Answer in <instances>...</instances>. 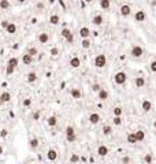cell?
I'll use <instances>...</instances> for the list:
<instances>
[{
  "mask_svg": "<svg viewBox=\"0 0 156 164\" xmlns=\"http://www.w3.org/2000/svg\"><path fill=\"white\" fill-rule=\"evenodd\" d=\"M114 125L115 126H121L122 125V118L121 116H114Z\"/></svg>",
  "mask_w": 156,
  "mask_h": 164,
  "instance_id": "cell-38",
  "label": "cell"
},
{
  "mask_svg": "<svg viewBox=\"0 0 156 164\" xmlns=\"http://www.w3.org/2000/svg\"><path fill=\"white\" fill-rule=\"evenodd\" d=\"M122 163H123V164H130V159H129V157H123V159H122Z\"/></svg>",
  "mask_w": 156,
  "mask_h": 164,
  "instance_id": "cell-46",
  "label": "cell"
},
{
  "mask_svg": "<svg viewBox=\"0 0 156 164\" xmlns=\"http://www.w3.org/2000/svg\"><path fill=\"white\" fill-rule=\"evenodd\" d=\"M18 63H19L18 57H10V59H8V62H7V66H10V67L15 69L16 66H18Z\"/></svg>",
  "mask_w": 156,
  "mask_h": 164,
  "instance_id": "cell-18",
  "label": "cell"
},
{
  "mask_svg": "<svg viewBox=\"0 0 156 164\" xmlns=\"http://www.w3.org/2000/svg\"><path fill=\"white\" fill-rule=\"evenodd\" d=\"M90 89H92L93 92H97V93H99V92H100V90H101L103 88L100 86V84H92V86H90Z\"/></svg>",
  "mask_w": 156,
  "mask_h": 164,
  "instance_id": "cell-36",
  "label": "cell"
},
{
  "mask_svg": "<svg viewBox=\"0 0 156 164\" xmlns=\"http://www.w3.org/2000/svg\"><path fill=\"white\" fill-rule=\"evenodd\" d=\"M130 55L133 56V57H136V59H138V57H141V56L144 55V49H142V47H140V45H134L133 48H131V52H130Z\"/></svg>",
  "mask_w": 156,
  "mask_h": 164,
  "instance_id": "cell-3",
  "label": "cell"
},
{
  "mask_svg": "<svg viewBox=\"0 0 156 164\" xmlns=\"http://www.w3.org/2000/svg\"><path fill=\"white\" fill-rule=\"evenodd\" d=\"M134 84H136V88H144L145 86V79L142 77H137L134 79Z\"/></svg>",
  "mask_w": 156,
  "mask_h": 164,
  "instance_id": "cell-20",
  "label": "cell"
},
{
  "mask_svg": "<svg viewBox=\"0 0 156 164\" xmlns=\"http://www.w3.org/2000/svg\"><path fill=\"white\" fill-rule=\"evenodd\" d=\"M112 112H114V116H121L123 111H122L121 107H115V108L112 110Z\"/></svg>",
  "mask_w": 156,
  "mask_h": 164,
  "instance_id": "cell-35",
  "label": "cell"
},
{
  "mask_svg": "<svg viewBox=\"0 0 156 164\" xmlns=\"http://www.w3.org/2000/svg\"><path fill=\"white\" fill-rule=\"evenodd\" d=\"M29 145H30V148H32L33 151L37 149V148H38V139L37 138H32L30 141H29Z\"/></svg>",
  "mask_w": 156,
  "mask_h": 164,
  "instance_id": "cell-29",
  "label": "cell"
},
{
  "mask_svg": "<svg viewBox=\"0 0 156 164\" xmlns=\"http://www.w3.org/2000/svg\"><path fill=\"white\" fill-rule=\"evenodd\" d=\"M10 7H11V4L8 0H2V2H0V8H2V10H8Z\"/></svg>",
  "mask_w": 156,
  "mask_h": 164,
  "instance_id": "cell-30",
  "label": "cell"
},
{
  "mask_svg": "<svg viewBox=\"0 0 156 164\" xmlns=\"http://www.w3.org/2000/svg\"><path fill=\"white\" fill-rule=\"evenodd\" d=\"M47 123H48V126H49V127H55V126H56V123H57L56 116H49V118L47 119Z\"/></svg>",
  "mask_w": 156,
  "mask_h": 164,
  "instance_id": "cell-25",
  "label": "cell"
},
{
  "mask_svg": "<svg viewBox=\"0 0 156 164\" xmlns=\"http://www.w3.org/2000/svg\"><path fill=\"white\" fill-rule=\"evenodd\" d=\"M119 11H121V15L122 16H129L131 14V7L129 4H122L121 8H119Z\"/></svg>",
  "mask_w": 156,
  "mask_h": 164,
  "instance_id": "cell-5",
  "label": "cell"
},
{
  "mask_svg": "<svg viewBox=\"0 0 156 164\" xmlns=\"http://www.w3.org/2000/svg\"><path fill=\"white\" fill-rule=\"evenodd\" d=\"M70 66L73 69H78L79 66H81V59L78 56H73L71 59H70Z\"/></svg>",
  "mask_w": 156,
  "mask_h": 164,
  "instance_id": "cell-9",
  "label": "cell"
},
{
  "mask_svg": "<svg viewBox=\"0 0 156 164\" xmlns=\"http://www.w3.org/2000/svg\"><path fill=\"white\" fill-rule=\"evenodd\" d=\"M126 79H127V74L125 71H119L114 75V82L117 85H123L126 82Z\"/></svg>",
  "mask_w": 156,
  "mask_h": 164,
  "instance_id": "cell-1",
  "label": "cell"
},
{
  "mask_svg": "<svg viewBox=\"0 0 156 164\" xmlns=\"http://www.w3.org/2000/svg\"><path fill=\"white\" fill-rule=\"evenodd\" d=\"M104 22V19H103V15H95L93 18H92V23L93 25H96V26H100V25Z\"/></svg>",
  "mask_w": 156,
  "mask_h": 164,
  "instance_id": "cell-15",
  "label": "cell"
},
{
  "mask_svg": "<svg viewBox=\"0 0 156 164\" xmlns=\"http://www.w3.org/2000/svg\"><path fill=\"white\" fill-rule=\"evenodd\" d=\"M26 53H28V55H30V56L33 57V56H36V55L38 53V51H37V48L32 47V48H29V49H28V52H26Z\"/></svg>",
  "mask_w": 156,
  "mask_h": 164,
  "instance_id": "cell-34",
  "label": "cell"
},
{
  "mask_svg": "<svg viewBox=\"0 0 156 164\" xmlns=\"http://www.w3.org/2000/svg\"><path fill=\"white\" fill-rule=\"evenodd\" d=\"M79 36L84 38V40L89 38V36H90V30H89V28H86V26L81 28V29H79Z\"/></svg>",
  "mask_w": 156,
  "mask_h": 164,
  "instance_id": "cell-12",
  "label": "cell"
},
{
  "mask_svg": "<svg viewBox=\"0 0 156 164\" xmlns=\"http://www.w3.org/2000/svg\"><path fill=\"white\" fill-rule=\"evenodd\" d=\"M33 119L38 120V119H40V112H34V113H33Z\"/></svg>",
  "mask_w": 156,
  "mask_h": 164,
  "instance_id": "cell-45",
  "label": "cell"
},
{
  "mask_svg": "<svg viewBox=\"0 0 156 164\" xmlns=\"http://www.w3.org/2000/svg\"><path fill=\"white\" fill-rule=\"evenodd\" d=\"M126 141H127L129 144H131V145L136 144V142H137L136 134H134V133H129V134H127V137H126Z\"/></svg>",
  "mask_w": 156,
  "mask_h": 164,
  "instance_id": "cell-22",
  "label": "cell"
},
{
  "mask_svg": "<svg viewBox=\"0 0 156 164\" xmlns=\"http://www.w3.org/2000/svg\"><path fill=\"white\" fill-rule=\"evenodd\" d=\"M62 36L66 38V41H67L69 44H73V41H74V36H73V33H71L70 29L64 28V29L62 30Z\"/></svg>",
  "mask_w": 156,
  "mask_h": 164,
  "instance_id": "cell-4",
  "label": "cell"
},
{
  "mask_svg": "<svg viewBox=\"0 0 156 164\" xmlns=\"http://www.w3.org/2000/svg\"><path fill=\"white\" fill-rule=\"evenodd\" d=\"M22 104H23V107H26V108H28V107H30L32 105V98H25V100L22 101Z\"/></svg>",
  "mask_w": 156,
  "mask_h": 164,
  "instance_id": "cell-39",
  "label": "cell"
},
{
  "mask_svg": "<svg viewBox=\"0 0 156 164\" xmlns=\"http://www.w3.org/2000/svg\"><path fill=\"white\" fill-rule=\"evenodd\" d=\"M134 134H136V138H137V142H141V141H144V139H145V133H144L142 130L134 131Z\"/></svg>",
  "mask_w": 156,
  "mask_h": 164,
  "instance_id": "cell-17",
  "label": "cell"
},
{
  "mask_svg": "<svg viewBox=\"0 0 156 164\" xmlns=\"http://www.w3.org/2000/svg\"><path fill=\"white\" fill-rule=\"evenodd\" d=\"M99 4H100V7L103 8V10H108L110 6H111V2H110V0H100V3H99Z\"/></svg>",
  "mask_w": 156,
  "mask_h": 164,
  "instance_id": "cell-27",
  "label": "cell"
},
{
  "mask_svg": "<svg viewBox=\"0 0 156 164\" xmlns=\"http://www.w3.org/2000/svg\"><path fill=\"white\" fill-rule=\"evenodd\" d=\"M6 31H7V33H10V34H14V33L16 31V25H15V23H12V22H10V25L7 26Z\"/></svg>",
  "mask_w": 156,
  "mask_h": 164,
  "instance_id": "cell-24",
  "label": "cell"
},
{
  "mask_svg": "<svg viewBox=\"0 0 156 164\" xmlns=\"http://www.w3.org/2000/svg\"><path fill=\"white\" fill-rule=\"evenodd\" d=\"M37 7H38V8H43V7H44V4H43V3H38V4H37Z\"/></svg>",
  "mask_w": 156,
  "mask_h": 164,
  "instance_id": "cell-48",
  "label": "cell"
},
{
  "mask_svg": "<svg viewBox=\"0 0 156 164\" xmlns=\"http://www.w3.org/2000/svg\"><path fill=\"white\" fill-rule=\"evenodd\" d=\"M153 126H155V127H156V120H155V123H153Z\"/></svg>",
  "mask_w": 156,
  "mask_h": 164,
  "instance_id": "cell-51",
  "label": "cell"
},
{
  "mask_svg": "<svg viewBox=\"0 0 156 164\" xmlns=\"http://www.w3.org/2000/svg\"><path fill=\"white\" fill-rule=\"evenodd\" d=\"M14 71H15V69L10 67V66H7V67H6V74H7V75H11Z\"/></svg>",
  "mask_w": 156,
  "mask_h": 164,
  "instance_id": "cell-40",
  "label": "cell"
},
{
  "mask_svg": "<svg viewBox=\"0 0 156 164\" xmlns=\"http://www.w3.org/2000/svg\"><path fill=\"white\" fill-rule=\"evenodd\" d=\"M90 45H92V41H90L89 38H86V40H82L81 47L84 48V49H88V48H90Z\"/></svg>",
  "mask_w": 156,
  "mask_h": 164,
  "instance_id": "cell-31",
  "label": "cell"
},
{
  "mask_svg": "<svg viewBox=\"0 0 156 164\" xmlns=\"http://www.w3.org/2000/svg\"><path fill=\"white\" fill-rule=\"evenodd\" d=\"M78 161H79V156L77 153H73L70 156V164H77Z\"/></svg>",
  "mask_w": 156,
  "mask_h": 164,
  "instance_id": "cell-32",
  "label": "cell"
},
{
  "mask_svg": "<svg viewBox=\"0 0 156 164\" xmlns=\"http://www.w3.org/2000/svg\"><path fill=\"white\" fill-rule=\"evenodd\" d=\"M141 110H142L144 112H149V111L152 110V103H151L149 100H144V101L141 103Z\"/></svg>",
  "mask_w": 156,
  "mask_h": 164,
  "instance_id": "cell-10",
  "label": "cell"
},
{
  "mask_svg": "<svg viewBox=\"0 0 156 164\" xmlns=\"http://www.w3.org/2000/svg\"><path fill=\"white\" fill-rule=\"evenodd\" d=\"M111 133H112V127L111 126H108V125L103 126V134L104 135H110Z\"/></svg>",
  "mask_w": 156,
  "mask_h": 164,
  "instance_id": "cell-33",
  "label": "cell"
},
{
  "mask_svg": "<svg viewBox=\"0 0 156 164\" xmlns=\"http://www.w3.org/2000/svg\"><path fill=\"white\" fill-rule=\"evenodd\" d=\"M8 25H10V22H8V21H3V22H2V28H3V29H7Z\"/></svg>",
  "mask_w": 156,
  "mask_h": 164,
  "instance_id": "cell-44",
  "label": "cell"
},
{
  "mask_svg": "<svg viewBox=\"0 0 156 164\" xmlns=\"http://www.w3.org/2000/svg\"><path fill=\"white\" fill-rule=\"evenodd\" d=\"M6 135H7V131L3 130V131H2V137H6Z\"/></svg>",
  "mask_w": 156,
  "mask_h": 164,
  "instance_id": "cell-47",
  "label": "cell"
},
{
  "mask_svg": "<svg viewBox=\"0 0 156 164\" xmlns=\"http://www.w3.org/2000/svg\"><path fill=\"white\" fill-rule=\"evenodd\" d=\"M149 69H151V71H152V72H156V60L151 62V64H149Z\"/></svg>",
  "mask_w": 156,
  "mask_h": 164,
  "instance_id": "cell-41",
  "label": "cell"
},
{
  "mask_svg": "<svg viewBox=\"0 0 156 164\" xmlns=\"http://www.w3.org/2000/svg\"><path fill=\"white\" fill-rule=\"evenodd\" d=\"M47 159H48L49 161H55V160L57 159V152H56L55 149H49V151L47 152Z\"/></svg>",
  "mask_w": 156,
  "mask_h": 164,
  "instance_id": "cell-11",
  "label": "cell"
},
{
  "mask_svg": "<svg viewBox=\"0 0 156 164\" xmlns=\"http://www.w3.org/2000/svg\"><path fill=\"white\" fill-rule=\"evenodd\" d=\"M59 22H60V18H59L57 14H52L51 16H49V23L51 25H57Z\"/></svg>",
  "mask_w": 156,
  "mask_h": 164,
  "instance_id": "cell-21",
  "label": "cell"
},
{
  "mask_svg": "<svg viewBox=\"0 0 156 164\" xmlns=\"http://www.w3.org/2000/svg\"><path fill=\"white\" fill-rule=\"evenodd\" d=\"M66 138H67V141H69V142H75L77 135H71V137H66Z\"/></svg>",
  "mask_w": 156,
  "mask_h": 164,
  "instance_id": "cell-42",
  "label": "cell"
},
{
  "mask_svg": "<svg viewBox=\"0 0 156 164\" xmlns=\"http://www.w3.org/2000/svg\"><path fill=\"white\" fill-rule=\"evenodd\" d=\"M26 81L29 82V84H33V82H36V81H37V74H36L34 71L29 72L28 75H26Z\"/></svg>",
  "mask_w": 156,
  "mask_h": 164,
  "instance_id": "cell-16",
  "label": "cell"
},
{
  "mask_svg": "<svg viewBox=\"0 0 156 164\" xmlns=\"http://www.w3.org/2000/svg\"><path fill=\"white\" fill-rule=\"evenodd\" d=\"M22 62H23V64L29 66V64H32V62H33V57H32L30 55H28V53H25V55L22 56Z\"/></svg>",
  "mask_w": 156,
  "mask_h": 164,
  "instance_id": "cell-23",
  "label": "cell"
},
{
  "mask_svg": "<svg viewBox=\"0 0 156 164\" xmlns=\"http://www.w3.org/2000/svg\"><path fill=\"white\" fill-rule=\"evenodd\" d=\"M99 122H100V115L97 112H92L89 115V123L90 125H97Z\"/></svg>",
  "mask_w": 156,
  "mask_h": 164,
  "instance_id": "cell-6",
  "label": "cell"
},
{
  "mask_svg": "<svg viewBox=\"0 0 156 164\" xmlns=\"http://www.w3.org/2000/svg\"><path fill=\"white\" fill-rule=\"evenodd\" d=\"M105 64H107V56H105V55L100 53V55H97V56L95 57V67L103 69Z\"/></svg>",
  "mask_w": 156,
  "mask_h": 164,
  "instance_id": "cell-2",
  "label": "cell"
},
{
  "mask_svg": "<svg viewBox=\"0 0 156 164\" xmlns=\"http://www.w3.org/2000/svg\"><path fill=\"white\" fill-rule=\"evenodd\" d=\"M144 161H145L146 164H151V163H152V154H151V153H146V154L144 156Z\"/></svg>",
  "mask_w": 156,
  "mask_h": 164,
  "instance_id": "cell-37",
  "label": "cell"
},
{
  "mask_svg": "<svg viewBox=\"0 0 156 164\" xmlns=\"http://www.w3.org/2000/svg\"><path fill=\"white\" fill-rule=\"evenodd\" d=\"M145 18H146V14H145L142 10L137 11V12H136V15H134V21H136V22H144V21H145Z\"/></svg>",
  "mask_w": 156,
  "mask_h": 164,
  "instance_id": "cell-7",
  "label": "cell"
},
{
  "mask_svg": "<svg viewBox=\"0 0 156 164\" xmlns=\"http://www.w3.org/2000/svg\"><path fill=\"white\" fill-rule=\"evenodd\" d=\"M97 96H99V100L104 101V100H107V98H108V92H107L105 89H101L100 92L97 93Z\"/></svg>",
  "mask_w": 156,
  "mask_h": 164,
  "instance_id": "cell-19",
  "label": "cell"
},
{
  "mask_svg": "<svg viewBox=\"0 0 156 164\" xmlns=\"http://www.w3.org/2000/svg\"><path fill=\"white\" fill-rule=\"evenodd\" d=\"M70 96L73 97V98H75V100H78V98H81V90L78 89V88H73L71 90H70Z\"/></svg>",
  "mask_w": 156,
  "mask_h": 164,
  "instance_id": "cell-13",
  "label": "cell"
},
{
  "mask_svg": "<svg viewBox=\"0 0 156 164\" xmlns=\"http://www.w3.org/2000/svg\"><path fill=\"white\" fill-rule=\"evenodd\" d=\"M97 154L100 156V157H104V156L108 154V146H105V145H100L97 148Z\"/></svg>",
  "mask_w": 156,
  "mask_h": 164,
  "instance_id": "cell-8",
  "label": "cell"
},
{
  "mask_svg": "<svg viewBox=\"0 0 156 164\" xmlns=\"http://www.w3.org/2000/svg\"><path fill=\"white\" fill-rule=\"evenodd\" d=\"M38 41H40V43L41 44H47L48 43V41H49V36H48V33H40V34H38Z\"/></svg>",
  "mask_w": 156,
  "mask_h": 164,
  "instance_id": "cell-14",
  "label": "cell"
},
{
  "mask_svg": "<svg viewBox=\"0 0 156 164\" xmlns=\"http://www.w3.org/2000/svg\"><path fill=\"white\" fill-rule=\"evenodd\" d=\"M4 103H3V100H2V98H0V105H3Z\"/></svg>",
  "mask_w": 156,
  "mask_h": 164,
  "instance_id": "cell-50",
  "label": "cell"
},
{
  "mask_svg": "<svg viewBox=\"0 0 156 164\" xmlns=\"http://www.w3.org/2000/svg\"><path fill=\"white\" fill-rule=\"evenodd\" d=\"M2 153H3V148H2V146H0V154H2Z\"/></svg>",
  "mask_w": 156,
  "mask_h": 164,
  "instance_id": "cell-49",
  "label": "cell"
},
{
  "mask_svg": "<svg viewBox=\"0 0 156 164\" xmlns=\"http://www.w3.org/2000/svg\"><path fill=\"white\" fill-rule=\"evenodd\" d=\"M71 135H75V129L73 126H67L66 127V137H71Z\"/></svg>",
  "mask_w": 156,
  "mask_h": 164,
  "instance_id": "cell-28",
  "label": "cell"
},
{
  "mask_svg": "<svg viewBox=\"0 0 156 164\" xmlns=\"http://www.w3.org/2000/svg\"><path fill=\"white\" fill-rule=\"evenodd\" d=\"M0 98L3 100V103H8L11 100V94L8 93V92H3L2 94H0Z\"/></svg>",
  "mask_w": 156,
  "mask_h": 164,
  "instance_id": "cell-26",
  "label": "cell"
},
{
  "mask_svg": "<svg viewBox=\"0 0 156 164\" xmlns=\"http://www.w3.org/2000/svg\"><path fill=\"white\" fill-rule=\"evenodd\" d=\"M57 53H59V49H57V48H52V49H51V55H52V56H56Z\"/></svg>",
  "mask_w": 156,
  "mask_h": 164,
  "instance_id": "cell-43",
  "label": "cell"
}]
</instances>
